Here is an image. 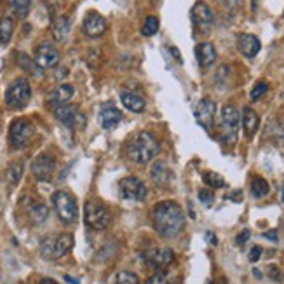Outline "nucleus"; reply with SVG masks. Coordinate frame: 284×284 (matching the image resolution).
Masks as SVG:
<instances>
[{"mask_svg":"<svg viewBox=\"0 0 284 284\" xmlns=\"http://www.w3.org/2000/svg\"><path fill=\"white\" fill-rule=\"evenodd\" d=\"M154 227L162 237H175L183 230L185 216L180 204L173 201H162L154 206L152 211Z\"/></svg>","mask_w":284,"mask_h":284,"instance_id":"obj_1","label":"nucleus"},{"mask_svg":"<svg viewBox=\"0 0 284 284\" xmlns=\"http://www.w3.org/2000/svg\"><path fill=\"white\" fill-rule=\"evenodd\" d=\"M128 157L136 164H148L160 152V143L150 131H139L126 145Z\"/></svg>","mask_w":284,"mask_h":284,"instance_id":"obj_2","label":"nucleus"},{"mask_svg":"<svg viewBox=\"0 0 284 284\" xmlns=\"http://www.w3.org/2000/svg\"><path fill=\"white\" fill-rule=\"evenodd\" d=\"M72 248H74V235L68 232L53 237L49 235L40 243V255L45 260H58V258L65 256Z\"/></svg>","mask_w":284,"mask_h":284,"instance_id":"obj_3","label":"nucleus"},{"mask_svg":"<svg viewBox=\"0 0 284 284\" xmlns=\"http://www.w3.org/2000/svg\"><path fill=\"white\" fill-rule=\"evenodd\" d=\"M84 222L92 230H103L110 225L108 207L100 202L98 199H89L84 204Z\"/></svg>","mask_w":284,"mask_h":284,"instance_id":"obj_4","label":"nucleus"},{"mask_svg":"<svg viewBox=\"0 0 284 284\" xmlns=\"http://www.w3.org/2000/svg\"><path fill=\"white\" fill-rule=\"evenodd\" d=\"M32 98V87L25 77L14 79L6 91V105L12 110H23Z\"/></svg>","mask_w":284,"mask_h":284,"instance_id":"obj_5","label":"nucleus"},{"mask_svg":"<svg viewBox=\"0 0 284 284\" xmlns=\"http://www.w3.org/2000/svg\"><path fill=\"white\" fill-rule=\"evenodd\" d=\"M53 206L54 211H56L58 218L61 220L63 223H74L77 220L79 209H77V201L74 199L70 192L66 190H58V192L53 194Z\"/></svg>","mask_w":284,"mask_h":284,"instance_id":"obj_6","label":"nucleus"},{"mask_svg":"<svg viewBox=\"0 0 284 284\" xmlns=\"http://www.w3.org/2000/svg\"><path fill=\"white\" fill-rule=\"evenodd\" d=\"M35 136V126L28 119H16L9 128V143L14 148H25Z\"/></svg>","mask_w":284,"mask_h":284,"instance_id":"obj_7","label":"nucleus"},{"mask_svg":"<svg viewBox=\"0 0 284 284\" xmlns=\"http://www.w3.org/2000/svg\"><path fill=\"white\" fill-rule=\"evenodd\" d=\"M241 124V113L234 105L222 107V136L227 141H235L237 129Z\"/></svg>","mask_w":284,"mask_h":284,"instance_id":"obj_8","label":"nucleus"},{"mask_svg":"<svg viewBox=\"0 0 284 284\" xmlns=\"http://www.w3.org/2000/svg\"><path fill=\"white\" fill-rule=\"evenodd\" d=\"M119 194L126 201H143L147 197V186L136 176H126L119 183Z\"/></svg>","mask_w":284,"mask_h":284,"instance_id":"obj_9","label":"nucleus"},{"mask_svg":"<svg viewBox=\"0 0 284 284\" xmlns=\"http://www.w3.org/2000/svg\"><path fill=\"white\" fill-rule=\"evenodd\" d=\"M32 175L35 180L39 181H49L54 175V169H56V160L53 155L49 154H40L33 159L32 162Z\"/></svg>","mask_w":284,"mask_h":284,"instance_id":"obj_10","label":"nucleus"},{"mask_svg":"<svg viewBox=\"0 0 284 284\" xmlns=\"http://www.w3.org/2000/svg\"><path fill=\"white\" fill-rule=\"evenodd\" d=\"M54 117L58 122H61L63 126L70 129H77L84 126V117L80 115L79 108L74 105H61V107L54 108Z\"/></svg>","mask_w":284,"mask_h":284,"instance_id":"obj_11","label":"nucleus"},{"mask_svg":"<svg viewBox=\"0 0 284 284\" xmlns=\"http://www.w3.org/2000/svg\"><path fill=\"white\" fill-rule=\"evenodd\" d=\"M143 258L154 269H166L175 262V251L171 248H152L143 255Z\"/></svg>","mask_w":284,"mask_h":284,"instance_id":"obj_12","label":"nucleus"},{"mask_svg":"<svg viewBox=\"0 0 284 284\" xmlns=\"http://www.w3.org/2000/svg\"><path fill=\"white\" fill-rule=\"evenodd\" d=\"M215 112H216V105H215V101L209 98H202L196 107L197 122L207 131H211L215 126Z\"/></svg>","mask_w":284,"mask_h":284,"instance_id":"obj_13","label":"nucleus"},{"mask_svg":"<svg viewBox=\"0 0 284 284\" xmlns=\"http://www.w3.org/2000/svg\"><path fill=\"white\" fill-rule=\"evenodd\" d=\"M59 56L58 49L53 48L51 44H40L35 51V63L40 68H54L59 65Z\"/></svg>","mask_w":284,"mask_h":284,"instance_id":"obj_14","label":"nucleus"},{"mask_svg":"<svg viewBox=\"0 0 284 284\" xmlns=\"http://www.w3.org/2000/svg\"><path fill=\"white\" fill-rule=\"evenodd\" d=\"M82 28H84V32H86L87 37L98 39V37H101L105 32H107V21H105V18L100 14V12H89L86 18H84Z\"/></svg>","mask_w":284,"mask_h":284,"instance_id":"obj_15","label":"nucleus"},{"mask_svg":"<svg viewBox=\"0 0 284 284\" xmlns=\"http://www.w3.org/2000/svg\"><path fill=\"white\" fill-rule=\"evenodd\" d=\"M192 21H194V25H196L197 28H201V30H207L213 25V21H215V14H213V11L209 9V6L204 2H196L194 4V7H192Z\"/></svg>","mask_w":284,"mask_h":284,"instance_id":"obj_16","label":"nucleus"},{"mask_svg":"<svg viewBox=\"0 0 284 284\" xmlns=\"http://www.w3.org/2000/svg\"><path fill=\"white\" fill-rule=\"evenodd\" d=\"M122 121V113L113 103H105L100 108V124L103 129H115Z\"/></svg>","mask_w":284,"mask_h":284,"instance_id":"obj_17","label":"nucleus"},{"mask_svg":"<svg viewBox=\"0 0 284 284\" xmlns=\"http://www.w3.org/2000/svg\"><path fill=\"white\" fill-rule=\"evenodd\" d=\"M237 48L246 58H255L262 49L260 39L251 33H241L239 39H237Z\"/></svg>","mask_w":284,"mask_h":284,"instance_id":"obj_18","label":"nucleus"},{"mask_svg":"<svg viewBox=\"0 0 284 284\" xmlns=\"http://www.w3.org/2000/svg\"><path fill=\"white\" fill-rule=\"evenodd\" d=\"M72 96H74V87H72L70 84H61V86H58L48 96V105L53 108H58V107H61V105H68Z\"/></svg>","mask_w":284,"mask_h":284,"instance_id":"obj_19","label":"nucleus"},{"mask_svg":"<svg viewBox=\"0 0 284 284\" xmlns=\"http://www.w3.org/2000/svg\"><path fill=\"white\" fill-rule=\"evenodd\" d=\"M196 56L199 59V65L202 68H207L216 61V49L211 42H201L196 48Z\"/></svg>","mask_w":284,"mask_h":284,"instance_id":"obj_20","label":"nucleus"},{"mask_svg":"<svg viewBox=\"0 0 284 284\" xmlns=\"http://www.w3.org/2000/svg\"><path fill=\"white\" fill-rule=\"evenodd\" d=\"M241 117H243V129H244L246 138H253L258 131V126H260V117H258V113L253 108L246 107Z\"/></svg>","mask_w":284,"mask_h":284,"instance_id":"obj_21","label":"nucleus"},{"mask_svg":"<svg viewBox=\"0 0 284 284\" xmlns=\"http://www.w3.org/2000/svg\"><path fill=\"white\" fill-rule=\"evenodd\" d=\"M121 101L126 108L134 113H139L145 110V100L141 96L134 94V92H121Z\"/></svg>","mask_w":284,"mask_h":284,"instance_id":"obj_22","label":"nucleus"},{"mask_svg":"<svg viewBox=\"0 0 284 284\" xmlns=\"http://www.w3.org/2000/svg\"><path fill=\"white\" fill-rule=\"evenodd\" d=\"M53 37L56 42H63L66 40V37H68L70 33V19L66 18V16H59V18L54 19L53 23Z\"/></svg>","mask_w":284,"mask_h":284,"instance_id":"obj_23","label":"nucleus"},{"mask_svg":"<svg viewBox=\"0 0 284 284\" xmlns=\"http://www.w3.org/2000/svg\"><path fill=\"white\" fill-rule=\"evenodd\" d=\"M152 180L157 185H168L171 181V169H169L164 162H155L152 166Z\"/></svg>","mask_w":284,"mask_h":284,"instance_id":"obj_24","label":"nucleus"},{"mask_svg":"<svg viewBox=\"0 0 284 284\" xmlns=\"http://www.w3.org/2000/svg\"><path fill=\"white\" fill-rule=\"evenodd\" d=\"M28 216L33 223H44L49 216V207L42 202H33L32 206L28 207Z\"/></svg>","mask_w":284,"mask_h":284,"instance_id":"obj_25","label":"nucleus"},{"mask_svg":"<svg viewBox=\"0 0 284 284\" xmlns=\"http://www.w3.org/2000/svg\"><path fill=\"white\" fill-rule=\"evenodd\" d=\"M14 32V19L11 16H2L0 18V44H9Z\"/></svg>","mask_w":284,"mask_h":284,"instance_id":"obj_26","label":"nucleus"},{"mask_svg":"<svg viewBox=\"0 0 284 284\" xmlns=\"http://www.w3.org/2000/svg\"><path fill=\"white\" fill-rule=\"evenodd\" d=\"M269 190H270V186H269V181H267L265 178L256 176V178H253V180H251V194H253V197H256V199L265 197L267 194H269Z\"/></svg>","mask_w":284,"mask_h":284,"instance_id":"obj_27","label":"nucleus"},{"mask_svg":"<svg viewBox=\"0 0 284 284\" xmlns=\"http://www.w3.org/2000/svg\"><path fill=\"white\" fill-rule=\"evenodd\" d=\"M21 176H23V162L9 164V168H7V171H6L7 181H9L11 185H16V183H19Z\"/></svg>","mask_w":284,"mask_h":284,"instance_id":"obj_28","label":"nucleus"},{"mask_svg":"<svg viewBox=\"0 0 284 284\" xmlns=\"http://www.w3.org/2000/svg\"><path fill=\"white\" fill-rule=\"evenodd\" d=\"M202 180H204V183L209 185L211 188H223V186H225V180H223V176H220L218 173H215V171L202 173Z\"/></svg>","mask_w":284,"mask_h":284,"instance_id":"obj_29","label":"nucleus"},{"mask_svg":"<svg viewBox=\"0 0 284 284\" xmlns=\"http://www.w3.org/2000/svg\"><path fill=\"white\" fill-rule=\"evenodd\" d=\"M7 2H9V7H11L12 12H14L16 16L25 18L28 9H30V4H32V0H7Z\"/></svg>","mask_w":284,"mask_h":284,"instance_id":"obj_30","label":"nucleus"},{"mask_svg":"<svg viewBox=\"0 0 284 284\" xmlns=\"http://www.w3.org/2000/svg\"><path fill=\"white\" fill-rule=\"evenodd\" d=\"M157 32H159V19L155 16H148L141 27V33L145 37H154Z\"/></svg>","mask_w":284,"mask_h":284,"instance_id":"obj_31","label":"nucleus"},{"mask_svg":"<svg viewBox=\"0 0 284 284\" xmlns=\"http://www.w3.org/2000/svg\"><path fill=\"white\" fill-rule=\"evenodd\" d=\"M115 284H139V277L129 270H121L115 277Z\"/></svg>","mask_w":284,"mask_h":284,"instance_id":"obj_32","label":"nucleus"},{"mask_svg":"<svg viewBox=\"0 0 284 284\" xmlns=\"http://www.w3.org/2000/svg\"><path fill=\"white\" fill-rule=\"evenodd\" d=\"M267 89H269V84L265 82V80H258L255 84V87L251 89V100L255 101L258 98H262V96L267 92Z\"/></svg>","mask_w":284,"mask_h":284,"instance_id":"obj_33","label":"nucleus"},{"mask_svg":"<svg viewBox=\"0 0 284 284\" xmlns=\"http://www.w3.org/2000/svg\"><path fill=\"white\" fill-rule=\"evenodd\" d=\"M18 58H19V65L25 66V68H28L30 72H32V75H37V74H39L37 70H33L35 66H39V65L35 63V59H30V58L27 56V54H19ZM39 68H40V66H39Z\"/></svg>","mask_w":284,"mask_h":284,"instance_id":"obj_34","label":"nucleus"},{"mask_svg":"<svg viewBox=\"0 0 284 284\" xmlns=\"http://www.w3.org/2000/svg\"><path fill=\"white\" fill-rule=\"evenodd\" d=\"M199 201H201L204 206H211L215 201V194L211 192L209 188H201L199 190Z\"/></svg>","mask_w":284,"mask_h":284,"instance_id":"obj_35","label":"nucleus"},{"mask_svg":"<svg viewBox=\"0 0 284 284\" xmlns=\"http://www.w3.org/2000/svg\"><path fill=\"white\" fill-rule=\"evenodd\" d=\"M145 284H176V282L171 281V279H169L166 274H154L152 277L147 279Z\"/></svg>","mask_w":284,"mask_h":284,"instance_id":"obj_36","label":"nucleus"},{"mask_svg":"<svg viewBox=\"0 0 284 284\" xmlns=\"http://www.w3.org/2000/svg\"><path fill=\"white\" fill-rule=\"evenodd\" d=\"M260 256H262V248L260 246H253L251 251H249V262L255 264V262L260 260Z\"/></svg>","mask_w":284,"mask_h":284,"instance_id":"obj_37","label":"nucleus"},{"mask_svg":"<svg viewBox=\"0 0 284 284\" xmlns=\"http://www.w3.org/2000/svg\"><path fill=\"white\" fill-rule=\"evenodd\" d=\"M249 235H251V232H249V230H243L239 235L235 237V244H237V246H244L246 241L249 239Z\"/></svg>","mask_w":284,"mask_h":284,"instance_id":"obj_38","label":"nucleus"},{"mask_svg":"<svg viewBox=\"0 0 284 284\" xmlns=\"http://www.w3.org/2000/svg\"><path fill=\"white\" fill-rule=\"evenodd\" d=\"M269 275H270V277H272V279H275V281H277V279H279V269H277V267H269Z\"/></svg>","mask_w":284,"mask_h":284,"instance_id":"obj_39","label":"nucleus"},{"mask_svg":"<svg viewBox=\"0 0 284 284\" xmlns=\"http://www.w3.org/2000/svg\"><path fill=\"white\" fill-rule=\"evenodd\" d=\"M264 237H265V239H270L272 243H275V241H277V232H275V230H269V232H265Z\"/></svg>","mask_w":284,"mask_h":284,"instance_id":"obj_40","label":"nucleus"},{"mask_svg":"<svg viewBox=\"0 0 284 284\" xmlns=\"http://www.w3.org/2000/svg\"><path fill=\"white\" fill-rule=\"evenodd\" d=\"M169 51H171V54H173V56H175V58L178 59V63H183V59H181V56H180V53H178V49H175V48H171V49H169Z\"/></svg>","mask_w":284,"mask_h":284,"instance_id":"obj_41","label":"nucleus"},{"mask_svg":"<svg viewBox=\"0 0 284 284\" xmlns=\"http://www.w3.org/2000/svg\"><path fill=\"white\" fill-rule=\"evenodd\" d=\"M39 284H58L54 279H49V277H44V279H40V282Z\"/></svg>","mask_w":284,"mask_h":284,"instance_id":"obj_42","label":"nucleus"},{"mask_svg":"<svg viewBox=\"0 0 284 284\" xmlns=\"http://www.w3.org/2000/svg\"><path fill=\"white\" fill-rule=\"evenodd\" d=\"M206 237H207V239H209L211 241V244H218V241H216V237L213 235V234H211V232H207V234H206Z\"/></svg>","mask_w":284,"mask_h":284,"instance_id":"obj_43","label":"nucleus"},{"mask_svg":"<svg viewBox=\"0 0 284 284\" xmlns=\"http://www.w3.org/2000/svg\"><path fill=\"white\" fill-rule=\"evenodd\" d=\"M65 281H68L70 284H79V281H77V279L70 277V275H65Z\"/></svg>","mask_w":284,"mask_h":284,"instance_id":"obj_44","label":"nucleus"},{"mask_svg":"<svg viewBox=\"0 0 284 284\" xmlns=\"http://www.w3.org/2000/svg\"><path fill=\"white\" fill-rule=\"evenodd\" d=\"M253 274H255V277H258V279H260V277H262V272H260V270H256V269H255V270H253Z\"/></svg>","mask_w":284,"mask_h":284,"instance_id":"obj_45","label":"nucleus"},{"mask_svg":"<svg viewBox=\"0 0 284 284\" xmlns=\"http://www.w3.org/2000/svg\"><path fill=\"white\" fill-rule=\"evenodd\" d=\"M282 202H284V186H282Z\"/></svg>","mask_w":284,"mask_h":284,"instance_id":"obj_46","label":"nucleus"},{"mask_svg":"<svg viewBox=\"0 0 284 284\" xmlns=\"http://www.w3.org/2000/svg\"><path fill=\"white\" fill-rule=\"evenodd\" d=\"M206 284H213V282H209V281H207V282H206Z\"/></svg>","mask_w":284,"mask_h":284,"instance_id":"obj_47","label":"nucleus"}]
</instances>
